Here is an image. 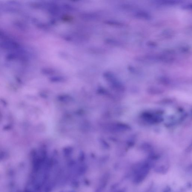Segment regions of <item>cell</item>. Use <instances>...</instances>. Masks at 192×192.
Wrapping results in <instances>:
<instances>
[{
  "mask_svg": "<svg viewBox=\"0 0 192 192\" xmlns=\"http://www.w3.org/2000/svg\"><path fill=\"white\" fill-rule=\"evenodd\" d=\"M134 16L136 18L142 20H148L150 17L148 13L144 11H137L135 13Z\"/></svg>",
  "mask_w": 192,
  "mask_h": 192,
  "instance_id": "6da1fadb",
  "label": "cell"
},
{
  "mask_svg": "<svg viewBox=\"0 0 192 192\" xmlns=\"http://www.w3.org/2000/svg\"><path fill=\"white\" fill-rule=\"evenodd\" d=\"M105 24L109 25L116 27H124L125 25L124 23L121 22L113 21V20H106L105 22Z\"/></svg>",
  "mask_w": 192,
  "mask_h": 192,
  "instance_id": "7a4b0ae2",
  "label": "cell"
}]
</instances>
